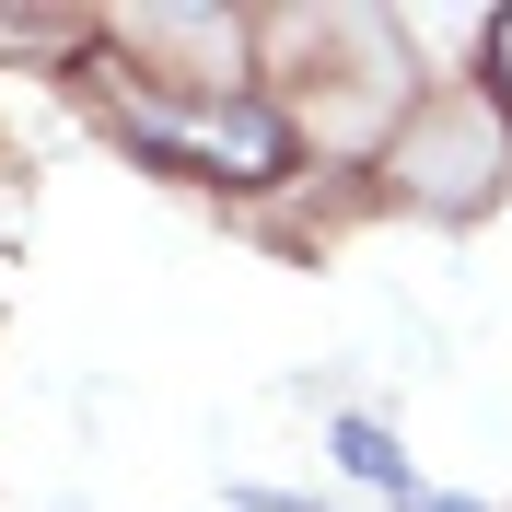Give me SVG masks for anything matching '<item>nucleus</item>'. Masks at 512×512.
<instances>
[{
    "label": "nucleus",
    "instance_id": "1",
    "mask_svg": "<svg viewBox=\"0 0 512 512\" xmlns=\"http://www.w3.org/2000/svg\"><path fill=\"white\" fill-rule=\"evenodd\" d=\"M128 140L140 152H187V163H233V175H280L291 163V128L280 117H256V105H222V117H128Z\"/></svg>",
    "mask_w": 512,
    "mask_h": 512
},
{
    "label": "nucleus",
    "instance_id": "2",
    "mask_svg": "<svg viewBox=\"0 0 512 512\" xmlns=\"http://www.w3.org/2000/svg\"><path fill=\"white\" fill-rule=\"evenodd\" d=\"M338 466H350V478H361V489H408V454L384 443L373 419H338Z\"/></svg>",
    "mask_w": 512,
    "mask_h": 512
},
{
    "label": "nucleus",
    "instance_id": "3",
    "mask_svg": "<svg viewBox=\"0 0 512 512\" xmlns=\"http://www.w3.org/2000/svg\"><path fill=\"white\" fill-rule=\"evenodd\" d=\"M489 70H501V82H512V12H501V24H489Z\"/></svg>",
    "mask_w": 512,
    "mask_h": 512
},
{
    "label": "nucleus",
    "instance_id": "4",
    "mask_svg": "<svg viewBox=\"0 0 512 512\" xmlns=\"http://www.w3.org/2000/svg\"><path fill=\"white\" fill-rule=\"evenodd\" d=\"M419 512H466V501H419Z\"/></svg>",
    "mask_w": 512,
    "mask_h": 512
}]
</instances>
